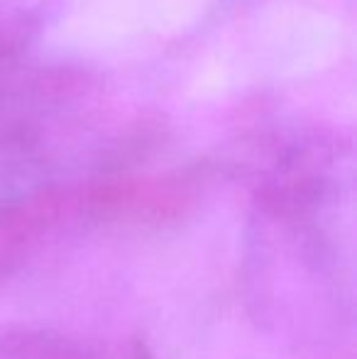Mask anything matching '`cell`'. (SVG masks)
<instances>
[{"mask_svg": "<svg viewBox=\"0 0 357 359\" xmlns=\"http://www.w3.org/2000/svg\"><path fill=\"white\" fill-rule=\"evenodd\" d=\"M67 0H0V64L18 59L59 18Z\"/></svg>", "mask_w": 357, "mask_h": 359, "instance_id": "6da1fadb", "label": "cell"}]
</instances>
